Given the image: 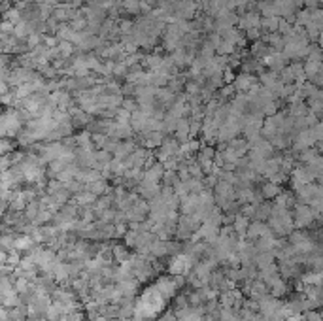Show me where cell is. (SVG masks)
I'll return each instance as SVG.
<instances>
[{
	"mask_svg": "<svg viewBox=\"0 0 323 321\" xmlns=\"http://www.w3.org/2000/svg\"><path fill=\"white\" fill-rule=\"evenodd\" d=\"M199 221L193 218V216H182L180 213L178 221H176V232H174V236H176V240H180V242H186V240L191 238V234L197 229H199Z\"/></svg>",
	"mask_w": 323,
	"mask_h": 321,
	"instance_id": "6da1fadb",
	"label": "cell"
},
{
	"mask_svg": "<svg viewBox=\"0 0 323 321\" xmlns=\"http://www.w3.org/2000/svg\"><path fill=\"white\" fill-rule=\"evenodd\" d=\"M153 280H155L153 281V287L165 297L166 301H170V299H174V297L178 295L180 289L176 287L174 276H170V274H161V276H155Z\"/></svg>",
	"mask_w": 323,
	"mask_h": 321,
	"instance_id": "7a4b0ae2",
	"label": "cell"
},
{
	"mask_svg": "<svg viewBox=\"0 0 323 321\" xmlns=\"http://www.w3.org/2000/svg\"><path fill=\"white\" fill-rule=\"evenodd\" d=\"M280 304H282V299H276V297H270V295H263L261 299L257 301V312L263 315V319L267 321L270 319L272 315L278 312V308H280Z\"/></svg>",
	"mask_w": 323,
	"mask_h": 321,
	"instance_id": "3957f363",
	"label": "cell"
},
{
	"mask_svg": "<svg viewBox=\"0 0 323 321\" xmlns=\"http://www.w3.org/2000/svg\"><path fill=\"white\" fill-rule=\"evenodd\" d=\"M265 283H267V287H268V295H270V297L282 299V297L289 295V283H288V280H283L280 274H276V276H272V278H268Z\"/></svg>",
	"mask_w": 323,
	"mask_h": 321,
	"instance_id": "277c9868",
	"label": "cell"
},
{
	"mask_svg": "<svg viewBox=\"0 0 323 321\" xmlns=\"http://www.w3.org/2000/svg\"><path fill=\"white\" fill-rule=\"evenodd\" d=\"M268 234H272V231L268 229L267 221H249L244 240H247V242L254 244L255 240H259L261 236H268Z\"/></svg>",
	"mask_w": 323,
	"mask_h": 321,
	"instance_id": "5b68a950",
	"label": "cell"
},
{
	"mask_svg": "<svg viewBox=\"0 0 323 321\" xmlns=\"http://www.w3.org/2000/svg\"><path fill=\"white\" fill-rule=\"evenodd\" d=\"M233 85H234V89H236V93H247V91L254 89L255 85H259V82H257V76L242 74L240 72L238 76H234Z\"/></svg>",
	"mask_w": 323,
	"mask_h": 321,
	"instance_id": "8992f818",
	"label": "cell"
},
{
	"mask_svg": "<svg viewBox=\"0 0 323 321\" xmlns=\"http://www.w3.org/2000/svg\"><path fill=\"white\" fill-rule=\"evenodd\" d=\"M134 193L140 195V198L144 200H152L153 197H157L159 191H161V184H153V182H148V180H142L140 184L132 189Z\"/></svg>",
	"mask_w": 323,
	"mask_h": 321,
	"instance_id": "52a82bcc",
	"label": "cell"
},
{
	"mask_svg": "<svg viewBox=\"0 0 323 321\" xmlns=\"http://www.w3.org/2000/svg\"><path fill=\"white\" fill-rule=\"evenodd\" d=\"M117 291L121 293V297H127V299H136L138 289H140V283L136 281V278H127V280H121L116 283Z\"/></svg>",
	"mask_w": 323,
	"mask_h": 321,
	"instance_id": "ba28073f",
	"label": "cell"
},
{
	"mask_svg": "<svg viewBox=\"0 0 323 321\" xmlns=\"http://www.w3.org/2000/svg\"><path fill=\"white\" fill-rule=\"evenodd\" d=\"M263 64H267V66L272 70V72H276V74H278L280 70L288 66V59L283 57L282 51H272V53L267 55V57L263 59Z\"/></svg>",
	"mask_w": 323,
	"mask_h": 321,
	"instance_id": "9c48e42d",
	"label": "cell"
},
{
	"mask_svg": "<svg viewBox=\"0 0 323 321\" xmlns=\"http://www.w3.org/2000/svg\"><path fill=\"white\" fill-rule=\"evenodd\" d=\"M134 150H136V140H134V138H131V140H119V144H117V148L112 157L123 161V159L129 157Z\"/></svg>",
	"mask_w": 323,
	"mask_h": 321,
	"instance_id": "30bf717a",
	"label": "cell"
},
{
	"mask_svg": "<svg viewBox=\"0 0 323 321\" xmlns=\"http://www.w3.org/2000/svg\"><path fill=\"white\" fill-rule=\"evenodd\" d=\"M163 174H165V166H163L161 163H157V161L144 168V180L153 182V184H161Z\"/></svg>",
	"mask_w": 323,
	"mask_h": 321,
	"instance_id": "8fae6325",
	"label": "cell"
},
{
	"mask_svg": "<svg viewBox=\"0 0 323 321\" xmlns=\"http://www.w3.org/2000/svg\"><path fill=\"white\" fill-rule=\"evenodd\" d=\"M282 191V185H278V184H272V182H265V184H259V193H261V197L263 200H274L276 195Z\"/></svg>",
	"mask_w": 323,
	"mask_h": 321,
	"instance_id": "7c38bea8",
	"label": "cell"
},
{
	"mask_svg": "<svg viewBox=\"0 0 323 321\" xmlns=\"http://www.w3.org/2000/svg\"><path fill=\"white\" fill-rule=\"evenodd\" d=\"M270 212H272V202L270 200H263L259 204H255L252 221H267L270 218Z\"/></svg>",
	"mask_w": 323,
	"mask_h": 321,
	"instance_id": "4fadbf2b",
	"label": "cell"
},
{
	"mask_svg": "<svg viewBox=\"0 0 323 321\" xmlns=\"http://www.w3.org/2000/svg\"><path fill=\"white\" fill-rule=\"evenodd\" d=\"M112 246V253H114V261H116L117 265H121L125 261L131 259L132 253L129 252V247L125 246V244H117V242H110Z\"/></svg>",
	"mask_w": 323,
	"mask_h": 321,
	"instance_id": "5bb4252c",
	"label": "cell"
},
{
	"mask_svg": "<svg viewBox=\"0 0 323 321\" xmlns=\"http://www.w3.org/2000/svg\"><path fill=\"white\" fill-rule=\"evenodd\" d=\"M268 293V287L267 283L259 278H254L252 280V287H249V293H247V299H254V301H259L263 295Z\"/></svg>",
	"mask_w": 323,
	"mask_h": 321,
	"instance_id": "9a60e30c",
	"label": "cell"
},
{
	"mask_svg": "<svg viewBox=\"0 0 323 321\" xmlns=\"http://www.w3.org/2000/svg\"><path fill=\"white\" fill-rule=\"evenodd\" d=\"M159 150L163 151V153H166V155H170V157H176V153H178L180 150V142L172 136V134H166V136L163 138L161 146H159Z\"/></svg>",
	"mask_w": 323,
	"mask_h": 321,
	"instance_id": "2e32d148",
	"label": "cell"
},
{
	"mask_svg": "<svg viewBox=\"0 0 323 321\" xmlns=\"http://www.w3.org/2000/svg\"><path fill=\"white\" fill-rule=\"evenodd\" d=\"M247 225H249V219L246 218V216H242V213H238V216H234L233 223H231V227H233V231L236 232V236L238 238L244 240V236H246V229Z\"/></svg>",
	"mask_w": 323,
	"mask_h": 321,
	"instance_id": "e0dca14e",
	"label": "cell"
},
{
	"mask_svg": "<svg viewBox=\"0 0 323 321\" xmlns=\"http://www.w3.org/2000/svg\"><path fill=\"white\" fill-rule=\"evenodd\" d=\"M85 191L93 193L95 197H100V195H106L110 191V184L106 180H96V182H91V184L85 185Z\"/></svg>",
	"mask_w": 323,
	"mask_h": 321,
	"instance_id": "ac0fdd59",
	"label": "cell"
},
{
	"mask_svg": "<svg viewBox=\"0 0 323 321\" xmlns=\"http://www.w3.org/2000/svg\"><path fill=\"white\" fill-rule=\"evenodd\" d=\"M74 142H76V148H80V150H95L93 142H91V132L87 129H82V132L74 134Z\"/></svg>",
	"mask_w": 323,
	"mask_h": 321,
	"instance_id": "d6986e66",
	"label": "cell"
},
{
	"mask_svg": "<svg viewBox=\"0 0 323 321\" xmlns=\"http://www.w3.org/2000/svg\"><path fill=\"white\" fill-rule=\"evenodd\" d=\"M227 146L238 157H244V155H247V151H249V144H247V140H244V138H233L231 142H227Z\"/></svg>",
	"mask_w": 323,
	"mask_h": 321,
	"instance_id": "ffe728a7",
	"label": "cell"
},
{
	"mask_svg": "<svg viewBox=\"0 0 323 321\" xmlns=\"http://www.w3.org/2000/svg\"><path fill=\"white\" fill-rule=\"evenodd\" d=\"M257 82H259V85L261 87H272V83L278 82V74L276 72H272V70H261L259 72V78H257Z\"/></svg>",
	"mask_w": 323,
	"mask_h": 321,
	"instance_id": "44dd1931",
	"label": "cell"
},
{
	"mask_svg": "<svg viewBox=\"0 0 323 321\" xmlns=\"http://www.w3.org/2000/svg\"><path fill=\"white\" fill-rule=\"evenodd\" d=\"M254 263H255V267L257 268H263V267H267V265H272V263H276L274 253L272 252H257Z\"/></svg>",
	"mask_w": 323,
	"mask_h": 321,
	"instance_id": "7402d4cb",
	"label": "cell"
},
{
	"mask_svg": "<svg viewBox=\"0 0 323 321\" xmlns=\"http://www.w3.org/2000/svg\"><path fill=\"white\" fill-rule=\"evenodd\" d=\"M72 200H74L78 206H93V204H95L96 197L93 195V193H89V191H85V189H83L82 193H78L76 197H72Z\"/></svg>",
	"mask_w": 323,
	"mask_h": 321,
	"instance_id": "603a6c76",
	"label": "cell"
},
{
	"mask_svg": "<svg viewBox=\"0 0 323 321\" xmlns=\"http://www.w3.org/2000/svg\"><path fill=\"white\" fill-rule=\"evenodd\" d=\"M121 8L129 15H136L140 14V0H121Z\"/></svg>",
	"mask_w": 323,
	"mask_h": 321,
	"instance_id": "cb8c5ba5",
	"label": "cell"
},
{
	"mask_svg": "<svg viewBox=\"0 0 323 321\" xmlns=\"http://www.w3.org/2000/svg\"><path fill=\"white\" fill-rule=\"evenodd\" d=\"M178 182L180 180H178V172L176 170H165L163 178H161V184L165 185V187H174Z\"/></svg>",
	"mask_w": 323,
	"mask_h": 321,
	"instance_id": "d4e9b609",
	"label": "cell"
},
{
	"mask_svg": "<svg viewBox=\"0 0 323 321\" xmlns=\"http://www.w3.org/2000/svg\"><path fill=\"white\" fill-rule=\"evenodd\" d=\"M95 161L98 164V170H100L102 166H106L112 161V153H108V151L104 150H95Z\"/></svg>",
	"mask_w": 323,
	"mask_h": 321,
	"instance_id": "484cf974",
	"label": "cell"
},
{
	"mask_svg": "<svg viewBox=\"0 0 323 321\" xmlns=\"http://www.w3.org/2000/svg\"><path fill=\"white\" fill-rule=\"evenodd\" d=\"M106 140H108V136H106L104 132H91V142H93V148H95V150H102Z\"/></svg>",
	"mask_w": 323,
	"mask_h": 321,
	"instance_id": "4316f807",
	"label": "cell"
},
{
	"mask_svg": "<svg viewBox=\"0 0 323 321\" xmlns=\"http://www.w3.org/2000/svg\"><path fill=\"white\" fill-rule=\"evenodd\" d=\"M136 240H138V231H131V229H127V232L123 234V244L127 247H136Z\"/></svg>",
	"mask_w": 323,
	"mask_h": 321,
	"instance_id": "83f0119b",
	"label": "cell"
},
{
	"mask_svg": "<svg viewBox=\"0 0 323 321\" xmlns=\"http://www.w3.org/2000/svg\"><path fill=\"white\" fill-rule=\"evenodd\" d=\"M85 319H87L85 312H82V310H74V312H68V314L61 315V319L59 321H85Z\"/></svg>",
	"mask_w": 323,
	"mask_h": 321,
	"instance_id": "f1b7e54d",
	"label": "cell"
},
{
	"mask_svg": "<svg viewBox=\"0 0 323 321\" xmlns=\"http://www.w3.org/2000/svg\"><path fill=\"white\" fill-rule=\"evenodd\" d=\"M121 108L127 110L129 114H132V112H136L138 110V102L134 96H123V100H121Z\"/></svg>",
	"mask_w": 323,
	"mask_h": 321,
	"instance_id": "f546056e",
	"label": "cell"
},
{
	"mask_svg": "<svg viewBox=\"0 0 323 321\" xmlns=\"http://www.w3.org/2000/svg\"><path fill=\"white\" fill-rule=\"evenodd\" d=\"M64 185H66V189L70 191L72 197H76L78 193H82L83 189H85V185H83L82 182H78V180H70V182H66Z\"/></svg>",
	"mask_w": 323,
	"mask_h": 321,
	"instance_id": "4dcf8cb0",
	"label": "cell"
},
{
	"mask_svg": "<svg viewBox=\"0 0 323 321\" xmlns=\"http://www.w3.org/2000/svg\"><path fill=\"white\" fill-rule=\"evenodd\" d=\"M117 28H119V36H121V34H132V28H134V21H131V19L119 21Z\"/></svg>",
	"mask_w": 323,
	"mask_h": 321,
	"instance_id": "1f68e13d",
	"label": "cell"
},
{
	"mask_svg": "<svg viewBox=\"0 0 323 321\" xmlns=\"http://www.w3.org/2000/svg\"><path fill=\"white\" fill-rule=\"evenodd\" d=\"M304 321H321V312L319 310H306L303 312Z\"/></svg>",
	"mask_w": 323,
	"mask_h": 321,
	"instance_id": "d6a6232c",
	"label": "cell"
},
{
	"mask_svg": "<svg viewBox=\"0 0 323 321\" xmlns=\"http://www.w3.org/2000/svg\"><path fill=\"white\" fill-rule=\"evenodd\" d=\"M244 36H246V40H259L261 38V28H247L246 32H244Z\"/></svg>",
	"mask_w": 323,
	"mask_h": 321,
	"instance_id": "836d02e7",
	"label": "cell"
},
{
	"mask_svg": "<svg viewBox=\"0 0 323 321\" xmlns=\"http://www.w3.org/2000/svg\"><path fill=\"white\" fill-rule=\"evenodd\" d=\"M157 321H178L174 310H163V315H157Z\"/></svg>",
	"mask_w": 323,
	"mask_h": 321,
	"instance_id": "e575fe53",
	"label": "cell"
},
{
	"mask_svg": "<svg viewBox=\"0 0 323 321\" xmlns=\"http://www.w3.org/2000/svg\"><path fill=\"white\" fill-rule=\"evenodd\" d=\"M303 4L308 10H314V8H319V0H303Z\"/></svg>",
	"mask_w": 323,
	"mask_h": 321,
	"instance_id": "d590c367",
	"label": "cell"
},
{
	"mask_svg": "<svg viewBox=\"0 0 323 321\" xmlns=\"http://www.w3.org/2000/svg\"><path fill=\"white\" fill-rule=\"evenodd\" d=\"M4 265H8V252L0 247V267H4Z\"/></svg>",
	"mask_w": 323,
	"mask_h": 321,
	"instance_id": "8d00e7d4",
	"label": "cell"
},
{
	"mask_svg": "<svg viewBox=\"0 0 323 321\" xmlns=\"http://www.w3.org/2000/svg\"><path fill=\"white\" fill-rule=\"evenodd\" d=\"M283 321H304V319H303V314H293V315H289V317H285Z\"/></svg>",
	"mask_w": 323,
	"mask_h": 321,
	"instance_id": "74e56055",
	"label": "cell"
},
{
	"mask_svg": "<svg viewBox=\"0 0 323 321\" xmlns=\"http://www.w3.org/2000/svg\"><path fill=\"white\" fill-rule=\"evenodd\" d=\"M0 321H8V308L0 306Z\"/></svg>",
	"mask_w": 323,
	"mask_h": 321,
	"instance_id": "f35d334b",
	"label": "cell"
},
{
	"mask_svg": "<svg viewBox=\"0 0 323 321\" xmlns=\"http://www.w3.org/2000/svg\"><path fill=\"white\" fill-rule=\"evenodd\" d=\"M89 321H108L104 315H100V314H95L93 317H89Z\"/></svg>",
	"mask_w": 323,
	"mask_h": 321,
	"instance_id": "ab89813d",
	"label": "cell"
}]
</instances>
